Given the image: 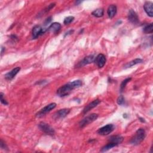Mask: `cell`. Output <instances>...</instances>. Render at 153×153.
Segmentation results:
<instances>
[{
	"mask_svg": "<svg viewBox=\"0 0 153 153\" xmlns=\"http://www.w3.org/2000/svg\"><path fill=\"white\" fill-rule=\"evenodd\" d=\"M55 5H56V4H55V3H52V4H50L47 7V8L45 9V10H45V12H47L50 11L51 9H53V8L55 6Z\"/></svg>",
	"mask_w": 153,
	"mask_h": 153,
	"instance_id": "484cf974",
	"label": "cell"
},
{
	"mask_svg": "<svg viewBox=\"0 0 153 153\" xmlns=\"http://www.w3.org/2000/svg\"><path fill=\"white\" fill-rule=\"evenodd\" d=\"M82 86V81L81 80H75L72 82L68 83L63 86L61 87L57 90V94L60 97H65L68 96L71 92Z\"/></svg>",
	"mask_w": 153,
	"mask_h": 153,
	"instance_id": "6da1fadb",
	"label": "cell"
},
{
	"mask_svg": "<svg viewBox=\"0 0 153 153\" xmlns=\"http://www.w3.org/2000/svg\"><path fill=\"white\" fill-rule=\"evenodd\" d=\"M123 137L119 136V135H116V136H112L110 138L109 141L110 142H113L117 145L119 144H120L123 141Z\"/></svg>",
	"mask_w": 153,
	"mask_h": 153,
	"instance_id": "e0dca14e",
	"label": "cell"
},
{
	"mask_svg": "<svg viewBox=\"0 0 153 153\" xmlns=\"http://www.w3.org/2000/svg\"><path fill=\"white\" fill-rule=\"evenodd\" d=\"M107 59H106V57L103 54H99L98 55L94 60V62L96 63V64L97 65V66L101 68L104 67V65H105Z\"/></svg>",
	"mask_w": 153,
	"mask_h": 153,
	"instance_id": "ba28073f",
	"label": "cell"
},
{
	"mask_svg": "<svg viewBox=\"0 0 153 153\" xmlns=\"http://www.w3.org/2000/svg\"><path fill=\"white\" fill-rule=\"evenodd\" d=\"M142 60L141 59H135V60H133L131 62H129L128 64H127L125 66H124V68H130L135 65H137L138 64H140V63H142Z\"/></svg>",
	"mask_w": 153,
	"mask_h": 153,
	"instance_id": "ac0fdd59",
	"label": "cell"
},
{
	"mask_svg": "<svg viewBox=\"0 0 153 153\" xmlns=\"http://www.w3.org/2000/svg\"><path fill=\"white\" fill-rule=\"evenodd\" d=\"M1 148H3V149H5V148H7V146L6 145V144L3 142V141L1 139Z\"/></svg>",
	"mask_w": 153,
	"mask_h": 153,
	"instance_id": "4316f807",
	"label": "cell"
},
{
	"mask_svg": "<svg viewBox=\"0 0 153 153\" xmlns=\"http://www.w3.org/2000/svg\"><path fill=\"white\" fill-rule=\"evenodd\" d=\"M38 127L41 130H42L45 133L49 135H53L55 134V130L53 127H51L48 124L44 122H41L38 124Z\"/></svg>",
	"mask_w": 153,
	"mask_h": 153,
	"instance_id": "5b68a950",
	"label": "cell"
},
{
	"mask_svg": "<svg viewBox=\"0 0 153 153\" xmlns=\"http://www.w3.org/2000/svg\"><path fill=\"white\" fill-rule=\"evenodd\" d=\"M56 104H55V103H51V104L46 105L42 109H41L38 113H37L36 114V117H38V118L43 117L46 114L48 113L49 112H50L51 111L55 109L56 108Z\"/></svg>",
	"mask_w": 153,
	"mask_h": 153,
	"instance_id": "277c9868",
	"label": "cell"
},
{
	"mask_svg": "<svg viewBox=\"0 0 153 153\" xmlns=\"http://www.w3.org/2000/svg\"><path fill=\"white\" fill-rule=\"evenodd\" d=\"M47 31V29L46 28H43L40 25H36L32 29V37L33 38L35 39L37 38L39 36L42 35L44 34L46 31Z\"/></svg>",
	"mask_w": 153,
	"mask_h": 153,
	"instance_id": "52a82bcc",
	"label": "cell"
},
{
	"mask_svg": "<svg viewBox=\"0 0 153 153\" xmlns=\"http://www.w3.org/2000/svg\"><path fill=\"white\" fill-rule=\"evenodd\" d=\"M114 129H115V127L113 124H109L102 127L100 128L97 130V133L100 135L106 136V135H108L110 133H111L114 130Z\"/></svg>",
	"mask_w": 153,
	"mask_h": 153,
	"instance_id": "8992f818",
	"label": "cell"
},
{
	"mask_svg": "<svg viewBox=\"0 0 153 153\" xmlns=\"http://www.w3.org/2000/svg\"><path fill=\"white\" fill-rule=\"evenodd\" d=\"M146 136L145 131L143 129H139L135 133L134 136L130 141L131 144L133 145H138L140 144L145 139Z\"/></svg>",
	"mask_w": 153,
	"mask_h": 153,
	"instance_id": "7a4b0ae2",
	"label": "cell"
},
{
	"mask_svg": "<svg viewBox=\"0 0 153 153\" xmlns=\"http://www.w3.org/2000/svg\"><path fill=\"white\" fill-rule=\"evenodd\" d=\"M95 58H96V57L94 55H89V56L84 58L80 62H79L78 64V65H77V67L80 68V67L85 66L86 65L92 64L93 62H94Z\"/></svg>",
	"mask_w": 153,
	"mask_h": 153,
	"instance_id": "9c48e42d",
	"label": "cell"
},
{
	"mask_svg": "<svg viewBox=\"0 0 153 153\" xmlns=\"http://www.w3.org/2000/svg\"><path fill=\"white\" fill-rule=\"evenodd\" d=\"M128 19L133 24H138L139 23V18L136 13L132 9H130L129 12L128 14Z\"/></svg>",
	"mask_w": 153,
	"mask_h": 153,
	"instance_id": "8fae6325",
	"label": "cell"
},
{
	"mask_svg": "<svg viewBox=\"0 0 153 153\" xmlns=\"http://www.w3.org/2000/svg\"><path fill=\"white\" fill-rule=\"evenodd\" d=\"M4 49H5V48H4L3 47H1V55H3V53H4Z\"/></svg>",
	"mask_w": 153,
	"mask_h": 153,
	"instance_id": "83f0119b",
	"label": "cell"
},
{
	"mask_svg": "<svg viewBox=\"0 0 153 153\" xmlns=\"http://www.w3.org/2000/svg\"><path fill=\"white\" fill-rule=\"evenodd\" d=\"M61 28V25L59 23L55 22L51 24V25L48 28L47 31L52 32L53 34H57Z\"/></svg>",
	"mask_w": 153,
	"mask_h": 153,
	"instance_id": "9a60e30c",
	"label": "cell"
},
{
	"mask_svg": "<svg viewBox=\"0 0 153 153\" xmlns=\"http://www.w3.org/2000/svg\"><path fill=\"white\" fill-rule=\"evenodd\" d=\"M70 113V110L67 108H64L59 110L57 111L53 116V118L56 120L57 119H62L67 117L68 114Z\"/></svg>",
	"mask_w": 153,
	"mask_h": 153,
	"instance_id": "30bf717a",
	"label": "cell"
},
{
	"mask_svg": "<svg viewBox=\"0 0 153 153\" xmlns=\"http://www.w3.org/2000/svg\"><path fill=\"white\" fill-rule=\"evenodd\" d=\"M117 13V7L115 5H111L107 10V14L110 19L113 18Z\"/></svg>",
	"mask_w": 153,
	"mask_h": 153,
	"instance_id": "2e32d148",
	"label": "cell"
},
{
	"mask_svg": "<svg viewBox=\"0 0 153 153\" xmlns=\"http://www.w3.org/2000/svg\"><path fill=\"white\" fill-rule=\"evenodd\" d=\"M139 119H140V120H141L142 122H145V120H144V119H142V118H139Z\"/></svg>",
	"mask_w": 153,
	"mask_h": 153,
	"instance_id": "f1b7e54d",
	"label": "cell"
},
{
	"mask_svg": "<svg viewBox=\"0 0 153 153\" xmlns=\"http://www.w3.org/2000/svg\"><path fill=\"white\" fill-rule=\"evenodd\" d=\"M20 71V67H16L14 69H13L12 71L9 72L5 75V78L7 80H12L14 78V77L18 74V72Z\"/></svg>",
	"mask_w": 153,
	"mask_h": 153,
	"instance_id": "5bb4252c",
	"label": "cell"
},
{
	"mask_svg": "<svg viewBox=\"0 0 153 153\" xmlns=\"http://www.w3.org/2000/svg\"><path fill=\"white\" fill-rule=\"evenodd\" d=\"M143 9L148 16L151 18L153 17V3L152 2H145L143 5Z\"/></svg>",
	"mask_w": 153,
	"mask_h": 153,
	"instance_id": "7c38bea8",
	"label": "cell"
},
{
	"mask_svg": "<svg viewBox=\"0 0 153 153\" xmlns=\"http://www.w3.org/2000/svg\"><path fill=\"white\" fill-rule=\"evenodd\" d=\"M74 20V18L73 16H68L65 19L64 23L65 25H69L71 22H72Z\"/></svg>",
	"mask_w": 153,
	"mask_h": 153,
	"instance_id": "603a6c76",
	"label": "cell"
},
{
	"mask_svg": "<svg viewBox=\"0 0 153 153\" xmlns=\"http://www.w3.org/2000/svg\"><path fill=\"white\" fill-rule=\"evenodd\" d=\"M117 104H118L119 105H123L124 103V102H125V100H124V98L123 96H122V95L120 96L117 98Z\"/></svg>",
	"mask_w": 153,
	"mask_h": 153,
	"instance_id": "cb8c5ba5",
	"label": "cell"
},
{
	"mask_svg": "<svg viewBox=\"0 0 153 153\" xmlns=\"http://www.w3.org/2000/svg\"><path fill=\"white\" fill-rule=\"evenodd\" d=\"M97 117L98 115L97 114H92L81 120L79 123V126L81 128H83L95 121L97 119Z\"/></svg>",
	"mask_w": 153,
	"mask_h": 153,
	"instance_id": "3957f363",
	"label": "cell"
},
{
	"mask_svg": "<svg viewBox=\"0 0 153 153\" xmlns=\"http://www.w3.org/2000/svg\"><path fill=\"white\" fill-rule=\"evenodd\" d=\"M132 80L131 78H127L126 79H125L124 80H123L121 84V86H120V90H121V92H122L123 90V89L125 88V87L126 86L127 84L130 82V81Z\"/></svg>",
	"mask_w": 153,
	"mask_h": 153,
	"instance_id": "7402d4cb",
	"label": "cell"
},
{
	"mask_svg": "<svg viewBox=\"0 0 153 153\" xmlns=\"http://www.w3.org/2000/svg\"><path fill=\"white\" fill-rule=\"evenodd\" d=\"M116 146H117V144H116L114 143H113V142H110L107 145H106L105 146H104V147L102 148L100 151L102 152H106V151L111 149V148H114V147H115Z\"/></svg>",
	"mask_w": 153,
	"mask_h": 153,
	"instance_id": "ffe728a7",
	"label": "cell"
},
{
	"mask_svg": "<svg viewBox=\"0 0 153 153\" xmlns=\"http://www.w3.org/2000/svg\"><path fill=\"white\" fill-rule=\"evenodd\" d=\"M0 97H1V102L3 104L5 105H8V102H7V100L5 99H4V94L3 93H0Z\"/></svg>",
	"mask_w": 153,
	"mask_h": 153,
	"instance_id": "d4e9b609",
	"label": "cell"
},
{
	"mask_svg": "<svg viewBox=\"0 0 153 153\" xmlns=\"http://www.w3.org/2000/svg\"><path fill=\"white\" fill-rule=\"evenodd\" d=\"M143 31L145 34H152L153 32V25L152 23H149L146 25L143 29Z\"/></svg>",
	"mask_w": 153,
	"mask_h": 153,
	"instance_id": "44dd1931",
	"label": "cell"
},
{
	"mask_svg": "<svg viewBox=\"0 0 153 153\" xmlns=\"http://www.w3.org/2000/svg\"><path fill=\"white\" fill-rule=\"evenodd\" d=\"M104 10L103 9H98L96 10L93 11L92 13V15L96 18H101L104 16Z\"/></svg>",
	"mask_w": 153,
	"mask_h": 153,
	"instance_id": "d6986e66",
	"label": "cell"
},
{
	"mask_svg": "<svg viewBox=\"0 0 153 153\" xmlns=\"http://www.w3.org/2000/svg\"><path fill=\"white\" fill-rule=\"evenodd\" d=\"M100 102V100L99 99H96L93 101H92V102H90V104H89L83 110V114H86L87 113H88L89 111H90L91 110H92L93 108H95L99 103Z\"/></svg>",
	"mask_w": 153,
	"mask_h": 153,
	"instance_id": "4fadbf2b",
	"label": "cell"
}]
</instances>
